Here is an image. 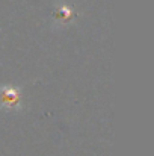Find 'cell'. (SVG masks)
Segmentation results:
<instances>
[{
    "instance_id": "6da1fadb",
    "label": "cell",
    "mask_w": 154,
    "mask_h": 156,
    "mask_svg": "<svg viewBox=\"0 0 154 156\" xmlns=\"http://www.w3.org/2000/svg\"><path fill=\"white\" fill-rule=\"evenodd\" d=\"M21 108V88L8 83L0 85V112H18Z\"/></svg>"
}]
</instances>
